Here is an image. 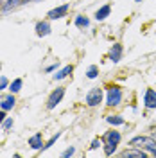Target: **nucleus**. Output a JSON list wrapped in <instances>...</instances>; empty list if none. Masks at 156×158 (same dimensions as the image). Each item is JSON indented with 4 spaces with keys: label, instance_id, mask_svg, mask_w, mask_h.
I'll use <instances>...</instances> for the list:
<instances>
[{
    "label": "nucleus",
    "instance_id": "obj_1",
    "mask_svg": "<svg viewBox=\"0 0 156 158\" xmlns=\"http://www.w3.org/2000/svg\"><path fill=\"white\" fill-rule=\"evenodd\" d=\"M120 140H122V135H120V131H117V129H109V131L104 133V137H102V142L104 144H102V148H104V155L106 156L115 155Z\"/></svg>",
    "mask_w": 156,
    "mask_h": 158
},
{
    "label": "nucleus",
    "instance_id": "obj_2",
    "mask_svg": "<svg viewBox=\"0 0 156 158\" xmlns=\"http://www.w3.org/2000/svg\"><path fill=\"white\" fill-rule=\"evenodd\" d=\"M129 146L144 149V151H147L149 155L154 156V153H156V138L153 137V135H138V137H133L131 140H129Z\"/></svg>",
    "mask_w": 156,
    "mask_h": 158
},
{
    "label": "nucleus",
    "instance_id": "obj_3",
    "mask_svg": "<svg viewBox=\"0 0 156 158\" xmlns=\"http://www.w3.org/2000/svg\"><path fill=\"white\" fill-rule=\"evenodd\" d=\"M122 99H124V92H122V88L120 86H117V85H111V86H108L106 88V106H109V108H115V106H118L120 102H122Z\"/></svg>",
    "mask_w": 156,
    "mask_h": 158
},
{
    "label": "nucleus",
    "instance_id": "obj_4",
    "mask_svg": "<svg viewBox=\"0 0 156 158\" xmlns=\"http://www.w3.org/2000/svg\"><path fill=\"white\" fill-rule=\"evenodd\" d=\"M102 99H104V92H102V88H92L86 94L84 102H86V106H90V108H95V106H99V104L102 102Z\"/></svg>",
    "mask_w": 156,
    "mask_h": 158
},
{
    "label": "nucleus",
    "instance_id": "obj_5",
    "mask_svg": "<svg viewBox=\"0 0 156 158\" xmlns=\"http://www.w3.org/2000/svg\"><path fill=\"white\" fill-rule=\"evenodd\" d=\"M63 97H65V86H58L56 90H52V94L47 99V110H54L56 106H59Z\"/></svg>",
    "mask_w": 156,
    "mask_h": 158
},
{
    "label": "nucleus",
    "instance_id": "obj_6",
    "mask_svg": "<svg viewBox=\"0 0 156 158\" xmlns=\"http://www.w3.org/2000/svg\"><path fill=\"white\" fill-rule=\"evenodd\" d=\"M68 9H70V4L58 6V7H54V9H50L49 13H47V18L49 20H59V18H63V16L68 15Z\"/></svg>",
    "mask_w": 156,
    "mask_h": 158
},
{
    "label": "nucleus",
    "instance_id": "obj_7",
    "mask_svg": "<svg viewBox=\"0 0 156 158\" xmlns=\"http://www.w3.org/2000/svg\"><path fill=\"white\" fill-rule=\"evenodd\" d=\"M120 156L122 158H147L149 153L144 151V149H140V148H133V146H131V148H127L126 151H122Z\"/></svg>",
    "mask_w": 156,
    "mask_h": 158
},
{
    "label": "nucleus",
    "instance_id": "obj_8",
    "mask_svg": "<svg viewBox=\"0 0 156 158\" xmlns=\"http://www.w3.org/2000/svg\"><path fill=\"white\" fill-rule=\"evenodd\" d=\"M122 54H124V47L120 43H113L111 49H109V54H108V59L111 63H118L122 59Z\"/></svg>",
    "mask_w": 156,
    "mask_h": 158
},
{
    "label": "nucleus",
    "instance_id": "obj_9",
    "mask_svg": "<svg viewBox=\"0 0 156 158\" xmlns=\"http://www.w3.org/2000/svg\"><path fill=\"white\" fill-rule=\"evenodd\" d=\"M144 106L147 110H156V90L147 88L144 94Z\"/></svg>",
    "mask_w": 156,
    "mask_h": 158
},
{
    "label": "nucleus",
    "instance_id": "obj_10",
    "mask_svg": "<svg viewBox=\"0 0 156 158\" xmlns=\"http://www.w3.org/2000/svg\"><path fill=\"white\" fill-rule=\"evenodd\" d=\"M27 144H29V148L32 151H41L43 149V137H41V133H34V135H31L29 140H27Z\"/></svg>",
    "mask_w": 156,
    "mask_h": 158
},
{
    "label": "nucleus",
    "instance_id": "obj_11",
    "mask_svg": "<svg viewBox=\"0 0 156 158\" xmlns=\"http://www.w3.org/2000/svg\"><path fill=\"white\" fill-rule=\"evenodd\" d=\"M14 104H16V97H14V94H11V92L7 95H2V99H0V108L6 110V111L13 110Z\"/></svg>",
    "mask_w": 156,
    "mask_h": 158
},
{
    "label": "nucleus",
    "instance_id": "obj_12",
    "mask_svg": "<svg viewBox=\"0 0 156 158\" xmlns=\"http://www.w3.org/2000/svg\"><path fill=\"white\" fill-rule=\"evenodd\" d=\"M36 36H39V38H43V36H47V34H50V20H41V22H38L36 23Z\"/></svg>",
    "mask_w": 156,
    "mask_h": 158
},
{
    "label": "nucleus",
    "instance_id": "obj_13",
    "mask_svg": "<svg viewBox=\"0 0 156 158\" xmlns=\"http://www.w3.org/2000/svg\"><path fill=\"white\" fill-rule=\"evenodd\" d=\"M109 13H111V6H109V4H106V6L99 7V9L95 11V15H93V16H95V20H97V22H104V20L109 16Z\"/></svg>",
    "mask_w": 156,
    "mask_h": 158
},
{
    "label": "nucleus",
    "instance_id": "obj_14",
    "mask_svg": "<svg viewBox=\"0 0 156 158\" xmlns=\"http://www.w3.org/2000/svg\"><path fill=\"white\" fill-rule=\"evenodd\" d=\"M72 72H74V67H72V65H67V67H63L61 70H58V72L54 74V79H56V81H63V79L68 77Z\"/></svg>",
    "mask_w": 156,
    "mask_h": 158
},
{
    "label": "nucleus",
    "instance_id": "obj_15",
    "mask_svg": "<svg viewBox=\"0 0 156 158\" xmlns=\"http://www.w3.org/2000/svg\"><path fill=\"white\" fill-rule=\"evenodd\" d=\"M22 86H23V79L16 77V79H13V81L9 83V88H7V90H9L11 94H14V95H16L20 90H22Z\"/></svg>",
    "mask_w": 156,
    "mask_h": 158
},
{
    "label": "nucleus",
    "instance_id": "obj_16",
    "mask_svg": "<svg viewBox=\"0 0 156 158\" xmlns=\"http://www.w3.org/2000/svg\"><path fill=\"white\" fill-rule=\"evenodd\" d=\"M74 23H76V27H79V29H86L88 25H90V20H88V16L79 15V16H76Z\"/></svg>",
    "mask_w": 156,
    "mask_h": 158
},
{
    "label": "nucleus",
    "instance_id": "obj_17",
    "mask_svg": "<svg viewBox=\"0 0 156 158\" xmlns=\"http://www.w3.org/2000/svg\"><path fill=\"white\" fill-rule=\"evenodd\" d=\"M106 122L108 124H111V126H122L126 120H124V117H120V115H108Z\"/></svg>",
    "mask_w": 156,
    "mask_h": 158
},
{
    "label": "nucleus",
    "instance_id": "obj_18",
    "mask_svg": "<svg viewBox=\"0 0 156 158\" xmlns=\"http://www.w3.org/2000/svg\"><path fill=\"white\" fill-rule=\"evenodd\" d=\"M20 4H22V0H6V4H4V7H2V13H9L11 9L18 7Z\"/></svg>",
    "mask_w": 156,
    "mask_h": 158
},
{
    "label": "nucleus",
    "instance_id": "obj_19",
    "mask_svg": "<svg viewBox=\"0 0 156 158\" xmlns=\"http://www.w3.org/2000/svg\"><path fill=\"white\" fill-rule=\"evenodd\" d=\"M86 77H88V79H95V77H99V67H97V65H90V67H88V70H86Z\"/></svg>",
    "mask_w": 156,
    "mask_h": 158
},
{
    "label": "nucleus",
    "instance_id": "obj_20",
    "mask_svg": "<svg viewBox=\"0 0 156 158\" xmlns=\"http://www.w3.org/2000/svg\"><path fill=\"white\" fill-rule=\"evenodd\" d=\"M59 137H61V131H58V133H56V135H52V137L49 138V142H45V144H43V149H41V151H45V149L52 148V146H54V144H56V140H58Z\"/></svg>",
    "mask_w": 156,
    "mask_h": 158
},
{
    "label": "nucleus",
    "instance_id": "obj_21",
    "mask_svg": "<svg viewBox=\"0 0 156 158\" xmlns=\"http://www.w3.org/2000/svg\"><path fill=\"white\" fill-rule=\"evenodd\" d=\"M13 124H14V120H13V117H6V120H4V122H2L0 126H2V129H4L6 133H7V131H9L11 128H13Z\"/></svg>",
    "mask_w": 156,
    "mask_h": 158
},
{
    "label": "nucleus",
    "instance_id": "obj_22",
    "mask_svg": "<svg viewBox=\"0 0 156 158\" xmlns=\"http://www.w3.org/2000/svg\"><path fill=\"white\" fill-rule=\"evenodd\" d=\"M102 138H95V140H92V146H90V151H95V149L102 148Z\"/></svg>",
    "mask_w": 156,
    "mask_h": 158
},
{
    "label": "nucleus",
    "instance_id": "obj_23",
    "mask_svg": "<svg viewBox=\"0 0 156 158\" xmlns=\"http://www.w3.org/2000/svg\"><path fill=\"white\" fill-rule=\"evenodd\" d=\"M9 79L6 77V76H0V92H2V90H6V88H9Z\"/></svg>",
    "mask_w": 156,
    "mask_h": 158
},
{
    "label": "nucleus",
    "instance_id": "obj_24",
    "mask_svg": "<svg viewBox=\"0 0 156 158\" xmlns=\"http://www.w3.org/2000/svg\"><path fill=\"white\" fill-rule=\"evenodd\" d=\"M74 153H76V148H68L67 151H63V158H68V156H74Z\"/></svg>",
    "mask_w": 156,
    "mask_h": 158
},
{
    "label": "nucleus",
    "instance_id": "obj_25",
    "mask_svg": "<svg viewBox=\"0 0 156 158\" xmlns=\"http://www.w3.org/2000/svg\"><path fill=\"white\" fill-rule=\"evenodd\" d=\"M58 69V61H56V63H54V65H49V67H47V69H45V72H47V74H49V72H54V70Z\"/></svg>",
    "mask_w": 156,
    "mask_h": 158
},
{
    "label": "nucleus",
    "instance_id": "obj_26",
    "mask_svg": "<svg viewBox=\"0 0 156 158\" xmlns=\"http://www.w3.org/2000/svg\"><path fill=\"white\" fill-rule=\"evenodd\" d=\"M6 113H7V111H6V110H2V108H0V124H2V122H4V120H6V117H7V115H6Z\"/></svg>",
    "mask_w": 156,
    "mask_h": 158
},
{
    "label": "nucleus",
    "instance_id": "obj_27",
    "mask_svg": "<svg viewBox=\"0 0 156 158\" xmlns=\"http://www.w3.org/2000/svg\"><path fill=\"white\" fill-rule=\"evenodd\" d=\"M29 2H34V0H22V4H20V6H25V4H29Z\"/></svg>",
    "mask_w": 156,
    "mask_h": 158
},
{
    "label": "nucleus",
    "instance_id": "obj_28",
    "mask_svg": "<svg viewBox=\"0 0 156 158\" xmlns=\"http://www.w3.org/2000/svg\"><path fill=\"white\" fill-rule=\"evenodd\" d=\"M4 4H6V0H0V11H2V7H4Z\"/></svg>",
    "mask_w": 156,
    "mask_h": 158
},
{
    "label": "nucleus",
    "instance_id": "obj_29",
    "mask_svg": "<svg viewBox=\"0 0 156 158\" xmlns=\"http://www.w3.org/2000/svg\"><path fill=\"white\" fill-rule=\"evenodd\" d=\"M135 2H142V0H135Z\"/></svg>",
    "mask_w": 156,
    "mask_h": 158
},
{
    "label": "nucleus",
    "instance_id": "obj_30",
    "mask_svg": "<svg viewBox=\"0 0 156 158\" xmlns=\"http://www.w3.org/2000/svg\"><path fill=\"white\" fill-rule=\"evenodd\" d=\"M0 148H2V142H0Z\"/></svg>",
    "mask_w": 156,
    "mask_h": 158
},
{
    "label": "nucleus",
    "instance_id": "obj_31",
    "mask_svg": "<svg viewBox=\"0 0 156 158\" xmlns=\"http://www.w3.org/2000/svg\"><path fill=\"white\" fill-rule=\"evenodd\" d=\"M34 2H39V0H34Z\"/></svg>",
    "mask_w": 156,
    "mask_h": 158
},
{
    "label": "nucleus",
    "instance_id": "obj_32",
    "mask_svg": "<svg viewBox=\"0 0 156 158\" xmlns=\"http://www.w3.org/2000/svg\"><path fill=\"white\" fill-rule=\"evenodd\" d=\"M154 156H156V153H154Z\"/></svg>",
    "mask_w": 156,
    "mask_h": 158
}]
</instances>
